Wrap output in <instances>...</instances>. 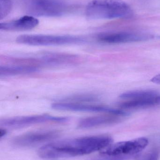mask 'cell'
<instances>
[{
	"label": "cell",
	"instance_id": "6",
	"mask_svg": "<svg viewBox=\"0 0 160 160\" xmlns=\"http://www.w3.org/2000/svg\"><path fill=\"white\" fill-rule=\"evenodd\" d=\"M67 6L61 0H31L28 12L39 17H58L66 11Z\"/></svg>",
	"mask_w": 160,
	"mask_h": 160
},
{
	"label": "cell",
	"instance_id": "17",
	"mask_svg": "<svg viewBox=\"0 0 160 160\" xmlns=\"http://www.w3.org/2000/svg\"><path fill=\"white\" fill-rule=\"evenodd\" d=\"M12 8L11 0H0V18H4L10 13Z\"/></svg>",
	"mask_w": 160,
	"mask_h": 160
},
{
	"label": "cell",
	"instance_id": "15",
	"mask_svg": "<svg viewBox=\"0 0 160 160\" xmlns=\"http://www.w3.org/2000/svg\"><path fill=\"white\" fill-rule=\"evenodd\" d=\"M159 94L158 92L152 90H132L122 93L119 98L124 100H134L155 97Z\"/></svg>",
	"mask_w": 160,
	"mask_h": 160
},
{
	"label": "cell",
	"instance_id": "10",
	"mask_svg": "<svg viewBox=\"0 0 160 160\" xmlns=\"http://www.w3.org/2000/svg\"><path fill=\"white\" fill-rule=\"evenodd\" d=\"M40 65L60 66L68 65L77 62L79 58L68 53H49L38 58Z\"/></svg>",
	"mask_w": 160,
	"mask_h": 160
},
{
	"label": "cell",
	"instance_id": "14",
	"mask_svg": "<svg viewBox=\"0 0 160 160\" xmlns=\"http://www.w3.org/2000/svg\"><path fill=\"white\" fill-rule=\"evenodd\" d=\"M158 105H160V94L151 98L134 100H126L119 103V107L123 110H128L143 109Z\"/></svg>",
	"mask_w": 160,
	"mask_h": 160
},
{
	"label": "cell",
	"instance_id": "1",
	"mask_svg": "<svg viewBox=\"0 0 160 160\" xmlns=\"http://www.w3.org/2000/svg\"><path fill=\"white\" fill-rule=\"evenodd\" d=\"M108 135L85 136L60 140L41 147L38 156L45 159L80 157L103 150L112 143Z\"/></svg>",
	"mask_w": 160,
	"mask_h": 160
},
{
	"label": "cell",
	"instance_id": "3",
	"mask_svg": "<svg viewBox=\"0 0 160 160\" xmlns=\"http://www.w3.org/2000/svg\"><path fill=\"white\" fill-rule=\"evenodd\" d=\"M16 41L19 44L31 46H48L79 44L85 42L83 38L76 36L50 35H22Z\"/></svg>",
	"mask_w": 160,
	"mask_h": 160
},
{
	"label": "cell",
	"instance_id": "8",
	"mask_svg": "<svg viewBox=\"0 0 160 160\" xmlns=\"http://www.w3.org/2000/svg\"><path fill=\"white\" fill-rule=\"evenodd\" d=\"M154 38L153 35L148 33L135 32H104L97 36V39L99 42L110 44L142 42Z\"/></svg>",
	"mask_w": 160,
	"mask_h": 160
},
{
	"label": "cell",
	"instance_id": "9",
	"mask_svg": "<svg viewBox=\"0 0 160 160\" xmlns=\"http://www.w3.org/2000/svg\"><path fill=\"white\" fill-rule=\"evenodd\" d=\"M59 134L58 132L54 130L34 132L16 137L12 143L19 147L32 146L53 140L58 137Z\"/></svg>",
	"mask_w": 160,
	"mask_h": 160
},
{
	"label": "cell",
	"instance_id": "20",
	"mask_svg": "<svg viewBox=\"0 0 160 160\" xmlns=\"http://www.w3.org/2000/svg\"><path fill=\"white\" fill-rule=\"evenodd\" d=\"M6 134V130L4 128H1V129H0V138H3Z\"/></svg>",
	"mask_w": 160,
	"mask_h": 160
},
{
	"label": "cell",
	"instance_id": "16",
	"mask_svg": "<svg viewBox=\"0 0 160 160\" xmlns=\"http://www.w3.org/2000/svg\"><path fill=\"white\" fill-rule=\"evenodd\" d=\"M98 100L95 96L91 94H81L74 95L65 99L64 102H79V103H87L88 102H95Z\"/></svg>",
	"mask_w": 160,
	"mask_h": 160
},
{
	"label": "cell",
	"instance_id": "19",
	"mask_svg": "<svg viewBox=\"0 0 160 160\" xmlns=\"http://www.w3.org/2000/svg\"><path fill=\"white\" fill-rule=\"evenodd\" d=\"M151 81L152 82L160 84V74L154 77L153 78L151 79Z\"/></svg>",
	"mask_w": 160,
	"mask_h": 160
},
{
	"label": "cell",
	"instance_id": "2",
	"mask_svg": "<svg viewBox=\"0 0 160 160\" xmlns=\"http://www.w3.org/2000/svg\"><path fill=\"white\" fill-rule=\"evenodd\" d=\"M85 13L91 19L128 18L133 15L130 6L123 0H92Z\"/></svg>",
	"mask_w": 160,
	"mask_h": 160
},
{
	"label": "cell",
	"instance_id": "11",
	"mask_svg": "<svg viewBox=\"0 0 160 160\" xmlns=\"http://www.w3.org/2000/svg\"><path fill=\"white\" fill-rule=\"evenodd\" d=\"M39 23V20L32 16H25L18 19L0 24V29L6 31H27L34 29Z\"/></svg>",
	"mask_w": 160,
	"mask_h": 160
},
{
	"label": "cell",
	"instance_id": "5",
	"mask_svg": "<svg viewBox=\"0 0 160 160\" xmlns=\"http://www.w3.org/2000/svg\"><path fill=\"white\" fill-rule=\"evenodd\" d=\"M69 120L68 117H55L47 114L36 115L4 118L1 119L0 125L4 128H20L47 122L65 123Z\"/></svg>",
	"mask_w": 160,
	"mask_h": 160
},
{
	"label": "cell",
	"instance_id": "12",
	"mask_svg": "<svg viewBox=\"0 0 160 160\" xmlns=\"http://www.w3.org/2000/svg\"><path fill=\"white\" fill-rule=\"evenodd\" d=\"M121 117L113 115L98 116L83 118L80 120L78 127L80 129H89L118 122Z\"/></svg>",
	"mask_w": 160,
	"mask_h": 160
},
{
	"label": "cell",
	"instance_id": "18",
	"mask_svg": "<svg viewBox=\"0 0 160 160\" xmlns=\"http://www.w3.org/2000/svg\"><path fill=\"white\" fill-rule=\"evenodd\" d=\"M139 160H159L158 154L156 151H152Z\"/></svg>",
	"mask_w": 160,
	"mask_h": 160
},
{
	"label": "cell",
	"instance_id": "7",
	"mask_svg": "<svg viewBox=\"0 0 160 160\" xmlns=\"http://www.w3.org/2000/svg\"><path fill=\"white\" fill-rule=\"evenodd\" d=\"M51 107L54 110L60 111L103 112L119 117L126 116L128 115L126 112L122 109H116L101 105L69 102H55L52 104Z\"/></svg>",
	"mask_w": 160,
	"mask_h": 160
},
{
	"label": "cell",
	"instance_id": "13",
	"mask_svg": "<svg viewBox=\"0 0 160 160\" xmlns=\"http://www.w3.org/2000/svg\"><path fill=\"white\" fill-rule=\"evenodd\" d=\"M39 71V67L34 66L14 64L9 65L1 66L0 67V77L5 78L27 75L36 73Z\"/></svg>",
	"mask_w": 160,
	"mask_h": 160
},
{
	"label": "cell",
	"instance_id": "4",
	"mask_svg": "<svg viewBox=\"0 0 160 160\" xmlns=\"http://www.w3.org/2000/svg\"><path fill=\"white\" fill-rule=\"evenodd\" d=\"M148 144V140L145 137L118 142L111 144L103 149L101 154L109 157H128L142 152Z\"/></svg>",
	"mask_w": 160,
	"mask_h": 160
}]
</instances>
